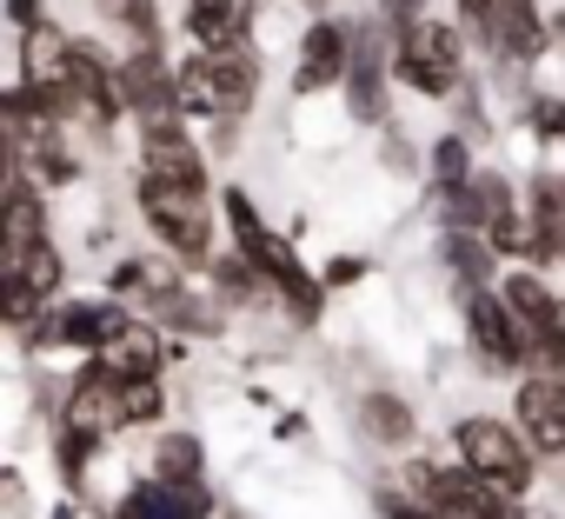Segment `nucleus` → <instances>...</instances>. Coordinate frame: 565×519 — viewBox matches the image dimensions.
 Returning <instances> with one entry per match:
<instances>
[{"mask_svg": "<svg viewBox=\"0 0 565 519\" xmlns=\"http://www.w3.org/2000/svg\"><path fill=\"white\" fill-rule=\"evenodd\" d=\"M220 213H226V246H239L253 267L266 274V287H273L279 307H287V320H294V327H320L333 287H327L320 274H307V260L294 253L287 233L259 213V200H253L246 187H220Z\"/></svg>", "mask_w": 565, "mask_h": 519, "instance_id": "1", "label": "nucleus"}, {"mask_svg": "<svg viewBox=\"0 0 565 519\" xmlns=\"http://www.w3.org/2000/svg\"><path fill=\"white\" fill-rule=\"evenodd\" d=\"M134 213L147 220V233L180 260V267H193V274L213 267V253H220L213 233L226 226V213H220V200H206V187H180V180L140 173L134 180Z\"/></svg>", "mask_w": 565, "mask_h": 519, "instance_id": "2", "label": "nucleus"}, {"mask_svg": "<svg viewBox=\"0 0 565 519\" xmlns=\"http://www.w3.org/2000/svg\"><path fill=\"white\" fill-rule=\"evenodd\" d=\"M180 107L186 120H246L259 107V34L233 47H193L180 61Z\"/></svg>", "mask_w": 565, "mask_h": 519, "instance_id": "3", "label": "nucleus"}, {"mask_svg": "<svg viewBox=\"0 0 565 519\" xmlns=\"http://www.w3.org/2000/svg\"><path fill=\"white\" fill-rule=\"evenodd\" d=\"M452 453H459L499 499H512V506L532 499L539 466H545V453L525 439V426H519V420H499V413H459V420H452Z\"/></svg>", "mask_w": 565, "mask_h": 519, "instance_id": "4", "label": "nucleus"}, {"mask_svg": "<svg viewBox=\"0 0 565 519\" xmlns=\"http://www.w3.org/2000/svg\"><path fill=\"white\" fill-rule=\"evenodd\" d=\"M466 47H472V34L459 21L426 14V21L393 34V74L419 100H459L466 94Z\"/></svg>", "mask_w": 565, "mask_h": 519, "instance_id": "5", "label": "nucleus"}, {"mask_svg": "<svg viewBox=\"0 0 565 519\" xmlns=\"http://www.w3.org/2000/svg\"><path fill=\"white\" fill-rule=\"evenodd\" d=\"M127 320H134V307H127L120 294H107V287L87 294V300H67V294H61V300L21 333V353H28V360H54V353L87 360V353H100Z\"/></svg>", "mask_w": 565, "mask_h": 519, "instance_id": "6", "label": "nucleus"}, {"mask_svg": "<svg viewBox=\"0 0 565 519\" xmlns=\"http://www.w3.org/2000/svg\"><path fill=\"white\" fill-rule=\"evenodd\" d=\"M459 320H466V353H472L479 380H519V373L532 367V340H525V327L512 320V307H505L499 287L459 294Z\"/></svg>", "mask_w": 565, "mask_h": 519, "instance_id": "7", "label": "nucleus"}, {"mask_svg": "<svg viewBox=\"0 0 565 519\" xmlns=\"http://www.w3.org/2000/svg\"><path fill=\"white\" fill-rule=\"evenodd\" d=\"M393 87H399V74H393V21L373 8V14H360V34H353V67H347V120L353 127H386L393 120Z\"/></svg>", "mask_w": 565, "mask_h": 519, "instance_id": "8", "label": "nucleus"}, {"mask_svg": "<svg viewBox=\"0 0 565 519\" xmlns=\"http://www.w3.org/2000/svg\"><path fill=\"white\" fill-rule=\"evenodd\" d=\"M353 34H360V21H347V14H307L300 47H294V94L300 100H313L327 87H347Z\"/></svg>", "mask_w": 565, "mask_h": 519, "instance_id": "9", "label": "nucleus"}, {"mask_svg": "<svg viewBox=\"0 0 565 519\" xmlns=\"http://www.w3.org/2000/svg\"><path fill=\"white\" fill-rule=\"evenodd\" d=\"M41 240H54V200L34 180V167H8V193H0V267H21Z\"/></svg>", "mask_w": 565, "mask_h": 519, "instance_id": "10", "label": "nucleus"}, {"mask_svg": "<svg viewBox=\"0 0 565 519\" xmlns=\"http://www.w3.org/2000/svg\"><path fill=\"white\" fill-rule=\"evenodd\" d=\"M120 87H127V114L147 120H186L180 107V61H167V47H127L120 54Z\"/></svg>", "mask_w": 565, "mask_h": 519, "instance_id": "11", "label": "nucleus"}, {"mask_svg": "<svg viewBox=\"0 0 565 519\" xmlns=\"http://www.w3.org/2000/svg\"><path fill=\"white\" fill-rule=\"evenodd\" d=\"M512 420L525 426V439L545 459H565V367L558 373H519L512 380Z\"/></svg>", "mask_w": 565, "mask_h": 519, "instance_id": "12", "label": "nucleus"}, {"mask_svg": "<svg viewBox=\"0 0 565 519\" xmlns=\"http://www.w3.org/2000/svg\"><path fill=\"white\" fill-rule=\"evenodd\" d=\"M140 173H160L180 187H213V167H206L200 140L186 134V120H147L140 127Z\"/></svg>", "mask_w": 565, "mask_h": 519, "instance_id": "13", "label": "nucleus"}, {"mask_svg": "<svg viewBox=\"0 0 565 519\" xmlns=\"http://www.w3.org/2000/svg\"><path fill=\"white\" fill-rule=\"evenodd\" d=\"M147 473L167 479L173 492L186 499H213V479H206V439L173 426V433H153V453H147Z\"/></svg>", "mask_w": 565, "mask_h": 519, "instance_id": "14", "label": "nucleus"}, {"mask_svg": "<svg viewBox=\"0 0 565 519\" xmlns=\"http://www.w3.org/2000/svg\"><path fill=\"white\" fill-rule=\"evenodd\" d=\"M552 47H558V34H552V14H539V0H499V41H492V54L505 67H539Z\"/></svg>", "mask_w": 565, "mask_h": 519, "instance_id": "15", "label": "nucleus"}, {"mask_svg": "<svg viewBox=\"0 0 565 519\" xmlns=\"http://www.w3.org/2000/svg\"><path fill=\"white\" fill-rule=\"evenodd\" d=\"M439 267L459 294L472 287H499V246L479 233V226H446L439 220Z\"/></svg>", "mask_w": 565, "mask_h": 519, "instance_id": "16", "label": "nucleus"}, {"mask_svg": "<svg viewBox=\"0 0 565 519\" xmlns=\"http://www.w3.org/2000/svg\"><path fill=\"white\" fill-rule=\"evenodd\" d=\"M67 47H74V34H67L54 14H41L34 28H21L14 81H21V87H67Z\"/></svg>", "mask_w": 565, "mask_h": 519, "instance_id": "17", "label": "nucleus"}, {"mask_svg": "<svg viewBox=\"0 0 565 519\" xmlns=\"http://www.w3.org/2000/svg\"><path fill=\"white\" fill-rule=\"evenodd\" d=\"M353 420H360V439H373V446H386V453H406V446L419 439V406H413L406 393H393V386H366Z\"/></svg>", "mask_w": 565, "mask_h": 519, "instance_id": "18", "label": "nucleus"}, {"mask_svg": "<svg viewBox=\"0 0 565 519\" xmlns=\"http://www.w3.org/2000/svg\"><path fill=\"white\" fill-rule=\"evenodd\" d=\"M525 213L539 226V267H565V173L558 167H532Z\"/></svg>", "mask_w": 565, "mask_h": 519, "instance_id": "19", "label": "nucleus"}, {"mask_svg": "<svg viewBox=\"0 0 565 519\" xmlns=\"http://www.w3.org/2000/svg\"><path fill=\"white\" fill-rule=\"evenodd\" d=\"M426 193H433V206H446V200H459L466 187H472V173H479V147H472V134H459V127H446V134H433V147H426Z\"/></svg>", "mask_w": 565, "mask_h": 519, "instance_id": "20", "label": "nucleus"}, {"mask_svg": "<svg viewBox=\"0 0 565 519\" xmlns=\"http://www.w3.org/2000/svg\"><path fill=\"white\" fill-rule=\"evenodd\" d=\"M499 294H505L512 320L525 327V340L539 347V333H545V320H552V307H558V287L545 280V267H539V260H512V267L499 274Z\"/></svg>", "mask_w": 565, "mask_h": 519, "instance_id": "21", "label": "nucleus"}, {"mask_svg": "<svg viewBox=\"0 0 565 519\" xmlns=\"http://www.w3.org/2000/svg\"><path fill=\"white\" fill-rule=\"evenodd\" d=\"M213 506L220 499H186V492H173L167 479H134L114 506H107V519H213Z\"/></svg>", "mask_w": 565, "mask_h": 519, "instance_id": "22", "label": "nucleus"}, {"mask_svg": "<svg viewBox=\"0 0 565 519\" xmlns=\"http://www.w3.org/2000/svg\"><path fill=\"white\" fill-rule=\"evenodd\" d=\"M206 287H213V300H220L226 314H253V307H266V300H273L266 274L253 267V260H246L239 246H220V253H213V267H206Z\"/></svg>", "mask_w": 565, "mask_h": 519, "instance_id": "23", "label": "nucleus"}, {"mask_svg": "<svg viewBox=\"0 0 565 519\" xmlns=\"http://www.w3.org/2000/svg\"><path fill=\"white\" fill-rule=\"evenodd\" d=\"M87 14L120 34L127 47H167V14H160V0H87Z\"/></svg>", "mask_w": 565, "mask_h": 519, "instance_id": "24", "label": "nucleus"}, {"mask_svg": "<svg viewBox=\"0 0 565 519\" xmlns=\"http://www.w3.org/2000/svg\"><path fill=\"white\" fill-rule=\"evenodd\" d=\"M160 420H167V373L120 380V426L127 433H160Z\"/></svg>", "mask_w": 565, "mask_h": 519, "instance_id": "25", "label": "nucleus"}, {"mask_svg": "<svg viewBox=\"0 0 565 519\" xmlns=\"http://www.w3.org/2000/svg\"><path fill=\"white\" fill-rule=\"evenodd\" d=\"M0 274H21L41 300H61V294H67V253H61L54 240H41V246L21 260V267H0Z\"/></svg>", "mask_w": 565, "mask_h": 519, "instance_id": "26", "label": "nucleus"}, {"mask_svg": "<svg viewBox=\"0 0 565 519\" xmlns=\"http://www.w3.org/2000/svg\"><path fill=\"white\" fill-rule=\"evenodd\" d=\"M47 307H54V300H41L21 274H0V320H8V333H14V340H21V333H28Z\"/></svg>", "mask_w": 565, "mask_h": 519, "instance_id": "27", "label": "nucleus"}, {"mask_svg": "<svg viewBox=\"0 0 565 519\" xmlns=\"http://www.w3.org/2000/svg\"><path fill=\"white\" fill-rule=\"evenodd\" d=\"M525 134L539 147H565V100L558 94H532L525 100Z\"/></svg>", "mask_w": 565, "mask_h": 519, "instance_id": "28", "label": "nucleus"}, {"mask_svg": "<svg viewBox=\"0 0 565 519\" xmlns=\"http://www.w3.org/2000/svg\"><path fill=\"white\" fill-rule=\"evenodd\" d=\"M373 512H380V519H452V512L426 506V499L406 492V486H373Z\"/></svg>", "mask_w": 565, "mask_h": 519, "instance_id": "29", "label": "nucleus"}, {"mask_svg": "<svg viewBox=\"0 0 565 519\" xmlns=\"http://www.w3.org/2000/svg\"><path fill=\"white\" fill-rule=\"evenodd\" d=\"M452 21L492 54V41H499V0H452Z\"/></svg>", "mask_w": 565, "mask_h": 519, "instance_id": "30", "label": "nucleus"}, {"mask_svg": "<svg viewBox=\"0 0 565 519\" xmlns=\"http://www.w3.org/2000/svg\"><path fill=\"white\" fill-rule=\"evenodd\" d=\"M366 267H373L366 253H333L327 267H320V280H327L333 294H347V287H360V280H366Z\"/></svg>", "mask_w": 565, "mask_h": 519, "instance_id": "31", "label": "nucleus"}, {"mask_svg": "<svg viewBox=\"0 0 565 519\" xmlns=\"http://www.w3.org/2000/svg\"><path fill=\"white\" fill-rule=\"evenodd\" d=\"M373 8H380V14H386V21H393V34H399V28H413V21H426V14H433V8H426V0H373Z\"/></svg>", "mask_w": 565, "mask_h": 519, "instance_id": "32", "label": "nucleus"}, {"mask_svg": "<svg viewBox=\"0 0 565 519\" xmlns=\"http://www.w3.org/2000/svg\"><path fill=\"white\" fill-rule=\"evenodd\" d=\"M0 14H8V28L21 34V28H34V21L47 14V0H0Z\"/></svg>", "mask_w": 565, "mask_h": 519, "instance_id": "33", "label": "nucleus"}, {"mask_svg": "<svg viewBox=\"0 0 565 519\" xmlns=\"http://www.w3.org/2000/svg\"><path fill=\"white\" fill-rule=\"evenodd\" d=\"M8 519H34V512H28V479H21L14 466H8Z\"/></svg>", "mask_w": 565, "mask_h": 519, "instance_id": "34", "label": "nucleus"}, {"mask_svg": "<svg viewBox=\"0 0 565 519\" xmlns=\"http://www.w3.org/2000/svg\"><path fill=\"white\" fill-rule=\"evenodd\" d=\"M47 519H81V506H74V499H61V506H54Z\"/></svg>", "mask_w": 565, "mask_h": 519, "instance_id": "35", "label": "nucleus"}, {"mask_svg": "<svg viewBox=\"0 0 565 519\" xmlns=\"http://www.w3.org/2000/svg\"><path fill=\"white\" fill-rule=\"evenodd\" d=\"M552 34H558V54H565V8H552Z\"/></svg>", "mask_w": 565, "mask_h": 519, "instance_id": "36", "label": "nucleus"}]
</instances>
